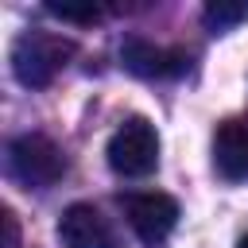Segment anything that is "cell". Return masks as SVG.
Instances as JSON below:
<instances>
[{
	"instance_id": "obj_1",
	"label": "cell",
	"mask_w": 248,
	"mask_h": 248,
	"mask_svg": "<svg viewBox=\"0 0 248 248\" xmlns=\"http://www.w3.org/2000/svg\"><path fill=\"white\" fill-rule=\"evenodd\" d=\"M74 54V43L50 31H23L12 43V74L19 85L27 89H43L54 81V74L66 66V58Z\"/></svg>"
},
{
	"instance_id": "obj_2",
	"label": "cell",
	"mask_w": 248,
	"mask_h": 248,
	"mask_svg": "<svg viewBox=\"0 0 248 248\" xmlns=\"http://www.w3.org/2000/svg\"><path fill=\"white\" fill-rule=\"evenodd\" d=\"M8 174L27 190H46L66 174V155L50 136L27 132L8 143Z\"/></svg>"
},
{
	"instance_id": "obj_3",
	"label": "cell",
	"mask_w": 248,
	"mask_h": 248,
	"mask_svg": "<svg viewBox=\"0 0 248 248\" xmlns=\"http://www.w3.org/2000/svg\"><path fill=\"white\" fill-rule=\"evenodd\" d=\"M105 155H108V167L120 178H147L159 167V136H155V124L143 120V116H128L108 136Z\"/></svg>"
},
{
	"instance_id": "obj_4",
	"label": "cell",
	"mask_w": 248,
	"mask_h": 248,
	"mask_svg": "<svg viewBox=\"0 0 248 248\" xmlns=\"http://www.w3.org/2000/svg\"><path fill=\"white\" fill-rule=\"evenodd\" d=\"M124 217L147 248H159L178 225V202L167 194H132L124 198Z\"/></svg>"
},
{
	"instance_id": "obj_5",
	"label": "cell",
	"mask_w": 248,
	"mask_h": 248,
	"mask_svg": "<svg viewBox=\"0 0 248 248\" xmlns=\"http://www.w3.org/2000/svg\"><path fill=\"white\" fill-rule=\"evenodd\" d=\"M58 240H62V248H116L112 225L89 202H74L58 217Z\"/></svg>"
},
{
	"instance_id": "obj_6",
	"label": "cell",
	"mask_w": 248,
	"mask_h": 248,
	"mask_svg": "<svg viewBox=\"0 0 248 248\" xmlns=\"http://www.w3.org/2000/svg\"><path fill=\"white\" fill-rule=\"evenodd\" d=\"M120 62L136 78H178L190 66L186 50H167V46H155L147 39H124L120 43Z\"/></svg>"
},
{
	"instance_id": "obj_7",
	"label": "cell",
	"mask_w": 248,
	"mask_h": 248,
	"mask_svg": "<svg viewBox=\"0 0 248 248\" xmlns=\"http://www.w3.org/2000/svg\"><path fill=\"white\" fill-rule=\"evenodd\" d=\"M213 170H217L225 182L248 178V124L225 120V124L213 132Z\"/></svg>"
},
{
	"instance_id": "obj_8",
	"label": "cell",
	"mask_w": 248,
	"mask_h": 248,
	"mask_svg": "<svg viewBox=\"0 0 248 248\" xmlns=\"http://www.w3.org/2000/svg\"><path fill=\"white\" fill-rule=\"evenodd\" d=\"M244 19H248V0H213V4H205V12H202V23H205L213 35L232 31V27L244 23Z\"/></svg>"
},
{
	"instance_id": "obj_9",
	"label": "cell",
	"mask_w": 248,
	"mask_h": 248,
	"mask_svg": "<svg viewBox=\"0 0 248 248\" xmlns=\"http://www.w3.org/2000/svg\"><path fill=\"white\" fill-rule=\"evenodd\" d=\"M46 12L50 16H58V19H66V23H97L101 19V8L97 4H46Z\"/></svg>"
},
{
	"instance_id": "obj_10",
	"label": "cell",
	"mask_w": 248,
	"mask_h": 248,
	"mask_svg": "<svg viewBox=\"0 0 248 248\" xmlns=\"http://www.w3.org/2000/svg\"><path fill=\"white\" fill-rule=\"evenodd\" d=\"M0 225H4V248H19V221L12 209L0 213Z\"/></svg>"
},
{
	"instance_id": "obj_11",
	"label": "cell",
	"mask_w": 248,
	"mask_h": 248,
	"mask_svg": "<svg viewBox=\"0 0 248 248\" xmlns=\"http://www.w3.org/2000/svg\"><path fill=\"white\" fill-rule=\"evenodd\" d=\"M240 248H248V236H244V240H240Z\"/></svg>"
}]
</instances>
